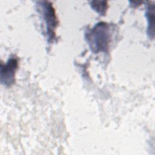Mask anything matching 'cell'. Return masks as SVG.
Returning <instances> with one entry per match:
<instances>
[{"label": "cell", "mask_w": 155, "mask_h": 155, "mask_svg": "<svg viewBox=\"0 0 155 155\" xmlns=\"http://www.w3.org/2000/svg\"><path fill=\"white\" fill-rule=\"evenodd\" d=\"M86 37L93 52L107 51L110 41L108 25L104 22L97 23L86 34Z\"/></svg>", "instance_id": "1"}, {"label": "cell", "mask_w": 155, "mask_h": 155, "mask_svg": "<svg viewBox=\"0 0 155 155\" xmlns=\"http://www.w3.org/2000/svg\"><path fill=\"white\" fill-rule=\"evenodd\" d=\"M43 16L45 22L47 34L49 40L55 37V30L58 25V19L52 4L48 1L41 2Z\"/></svg>", "instance_id": "2"}, {"label": "cell", "mask_w": 155, "mask_h": 155, "mask_svg": "<svg viewBox=\"0 0 155 155\" xmlns=\"http://www.w3.org/2000/svg\"><path fill=\"white\" fill-rule=\"evenodd\" d=\"M18 66V59L15 58H10L5 64H1V81L3 84L10 86L14 84L15 73Z\"/></svg>", "instance_id": "3"}, {"label": "cell", "mask_w": 155, "mask_h": 155, "mask_svg": "<svg viewBox=\"0 0 155 155\" xmlns=\"http://www.w3.org/2000/svg\"><path fill=\"white\" fill-rule=\"evenodd\" d=\"M146 16L148 21V35L153 39L154 36V5L149 4L147 7Z\"/></svg>", "instance_id": "4"}, {"label": "cell", "mask_w": 155, "mask_h": 155, "mask_svg": "<svg viewBox=\"0 0 155 155\" xmlns=\"http://www.w3.org/2000/svg\"><path fill=\"white\" fill-rule=\"evenodd\" d=\"M91 7L94 10L99 13L101 15H105L108 8L107 2L105 1H91Z\"/></svg>", "instance_id": "5"}]
</instances>
